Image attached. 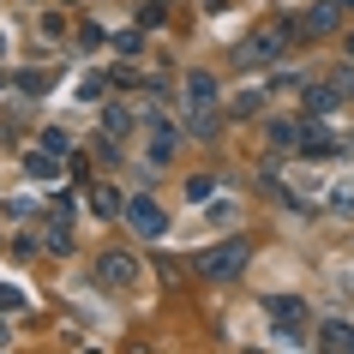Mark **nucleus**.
<instances>
[{"mask_svg":"<svg viewBox=\"0 0 354 354\" xmlns=\"http://www.w3.org/2000/svg\"><path fill=\"white\" fill-rule=\"evenodd\" d=\"M127 228H132V234H145V241H156V234L168 228V216H162L156 198H127Z\"/></svg>","mask_w":354,"mask_h":354,"instance_id":"obj_3","label":"nucleus"},{"mask_svg":"<svg viewBox=\"0 0 354 354\" xmlns=\"http://www.w3.org/2000/svg\"><path fill=\"white\" fill-rule=\"evenodd\" d=\"M330 24H336V6H313V12L300 19V30H306V37H318V30H330Z\"/></svg>","mask_w":354,"mask_h":354,"instance_id":"obj_11","label":"nucleus"},{"mask_svg":"<svg viewBox=\"0 0 354 354\" xmlns=\"http://www.w3.org/2000/svg\"><path fill=\"white\" fill-rule=\"evenodd\" d=\"M342 6H354V0H342Z\"/></svg>","mask_w":354,"mask_h":354,"instance_id":"obj_21","label":"nucleus"},{"mask_svg":"<svg viewBox=\"0 0 354 354\" xmlns=\"http://www.w3.org/2000/svg\"><path fill=\"white\" fill-rule=\"evenodd\" d=\"M78 96H84V102H96V96H102V73L84 78V84H78Z\"/></svg>","mask_w":354,"mask_h":354,"instance_id":"obj_17","label":"nucleus"},{"mask_svg":"<svg viewBox=\"0 0 354 354\" xmlns=\"http://www.w3.org/2000/svg\"><path fill=\"white\" fill-rule=\"evenodd\" d=\"M300 150H306V156H330V150H342V145H336L330 127H306L300 132Z\"/></svg>","mask_w":354,"mask_h":354,"instance_id":"obj_7","label":"nucleus"},{"mask_svg":"<svg viewBox=\"0 0 354 354\" xmlns=\"http://www.w3.org/2000/svg\"><path fill=\"white\" fill-rule=\"evenodd\" d=\"M264 91H270V84H264ZM264 91H241V96H234V114H259L264 109Z\"/></svg>","mask_w":354,"mask_h":354,"instance_id":"obj_13","label":"nucleus"},{"mask_svg":"<svg viewBox=\"0 0 354 354\" xmlns=\"http://www.w3.org/2000/svg\"><path fill=\"white\" fill-rule=\"evenodd\" d=\"M336 96H342L336 84H330V91H306V109H313V114H330V109H336Z\"/></svg>","mask_w":354,"mask_h":354,"instance_id":"obj_12","label":"nucleus"},{"mask_svg":"<svg viewBox=\"0 0 354 354\" xmlns=\"http://www.w3.org/2000/svg\"><path fill=\"white\" fill-rule=\"evenodd\" d=\"M0 348H6V324H0Z\"/></svg>","mask_w":354,"mask_h":354,"instance_id":"obj_19","label":"nucleus"},{"mask_svg":"<svg viewBox=\"0 0 354 354\" xmlns=\"http://www.w3.org/2000/svg\"><path fill=\"white\" fill-rule=\"evenodd\" d=\"M336 91H342V96L354 91V66H342V73H336Z\"/></svg>","mask_w":354,"mask_h":354,"instance_id":"obj_18","label":"nucleus"},{"mask_svg":"<svg viewBox=\"0 0 354 354\" xmlns=\"http://www.w3.org/2000/svg\"><path fill=\"white\" fill-rule=\"evenodd\" d=\"M187 114H192V132L198 138L216 132V78L210 73H187Z\"/></svg>","mask_w":354,"mask_h":354,"instance_id":"obj_1","label":"nucleus"},{"mask_svg":"<svg viewBox=\"0 0 354 354\" xmlns=\"http://www.w3.org/2000/svg\"><path fill=\"white\" fill-rule=\"evenodd\" d=\"M91 210L96 216H127V198H120L114 187H91Z\"/></svg>","mask_w":354,"mask_h":354,"instance_id":"obj_9","label":"nucleus"},{"mask_svg":"<svg viewBox=\"0 0 354 354\" xmlns=\"http://www.w3.org/2000/svg\"><path fill=\"white\" fill-rule=\"evenodd\" d=\"M264 138H270V150H300V127H295V120H270Z\"/></svg>","mask_w":354,"mask_h":354,"instance_id":"obj_10","label":"nucleus"},{"mask_svg":"<svg viewBox=\"0 0 354 354\" xmlns=\"http://www.w3.org/2000/svg\"><path fill=\"white\" fill-rule=\"evenodd\" d=\"M348 55H354V37H348Z\"/></svg>","mask_w":354,"mask_h":354,"instance_id":"obj_20","label":"nucleus"},{"mask_svg":"<svg viewBox=\"0 0 354 354\" xmlns=\"http://www.w3.org/2000/svg\"><path fill=\"white\" fill-rule=\"evenodd\" d=\"M210 187H216V180H205V174H198V180L187 187V198H192V205H205V198H210Z\"/></svg>","mask_w":354,"mask_h":354,"instance_id":"obj_16","label":"nucleus"},{"mask_svg":"<svg viewBox=\"0 0 354 354\" xmlns=\"http://www.w3.org/2000/svg\"><path fill=\"white\" fill-rule=\"evenodd\" d=\"M102 282H109V288H132V282H138V264L120 259V252H109V259H102Z\"/></svg>","mask_w":354,"mask_h":354,"instance_id":"obj_5","label":"nucleus"},{"mask_svg":"<svg viewBox=\"0 0 354 354\" xmlns=\"http://www.w3.org/2000/svg\"><path fill=\"white\" fill-rule=\"evenodd\" d=\"M288 42H282V30H259V37H246L241 48H234V60L241 66H264V60H277Z\"/></svg>","mask_w":354,"mask_h":354,"instance_id":"obj_4","label":"nucleus"},{"mask_svg":"<svg viewBox=\"0 0 354 354\" xmlns=\"http://www.w3.org/2000/svg\"><path fill=\"white\" fill-rule=\"evenodd\" d=\"M24 168H30V174H42V180H48V174H55V150H37V156H24Z\"/></svg>","mask_w":354,"mask_h":354,"instance_id":"obj_14","label":"nucleus"},{"mask_svg":"<svg viewBox=\"0 0 354 354\" xmlns=\"http://www.w3.org/2000/svg\"><path fill=\"white\" fill-rule=\"evenodd\" d=\"M318 342L324 348H354V324L348 318H318Z\"/></svg>","mask_w":354,"mask_h":354,"instance_id":"obj_6","label":"nucleus"},{"mask_svg":"<svg viewBox=\"0 0 354 354\" xmlns=\"http://www.w3.org/2000/svg\"><path fill=\"white\" fill-rule=\"evenodd\" d=\"M264 313L277 318V324H300V318H306V306H300L295 295H277V300H264Z\"/></svg>","mask_w":354,"mask_h":354,"instance_id":"obj_8","label":"nucleus"},{"mask_svg":"<svg viewBox=\"0 0 354 354\" xmlns=\"http://www.w3.org/2000/svg\"><path fill=\"white\" fill-rule=\"evenodd\" d=\"M19 306H24V295H19V288H6V282H0V313H19Z\"/></svg>","mask_w":354,"mask_h":354,"instance_id":"obj_15","label":"nucleus"},{"mask_svg":"<svg viewBox=\"0 0 354 354\" xmlns=\"http://www.w3.org/2000/svg\"><path fill=\"white\" fill-rule=\"evenodd\" d=\"M246 259H252V246L246 241H228V246H210L205 259H198V277L205 282H234L246 270Z\"/></svg>","mask_w":354,"mask_h":354,"instance_id":"obj_2","label":"nucleus"}]
</instances>
